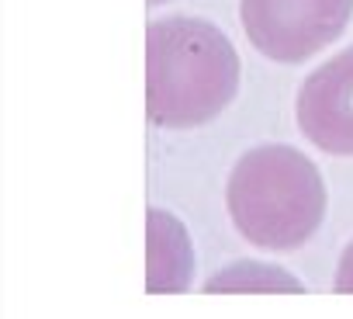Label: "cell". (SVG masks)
I'll list each match as a JSON object with an SVG mask.
<instances>
[{
    "label": "cell",
    "instance_id": "8",
    "mask_svg": "<svg viewBox=\"0 0 353 319\" xmlns=\"http://www.w3.org/2000/svg\"><path fill=\"white\" fill-rule=\"evenodd\" d=\"M149 4H163V0H149Z\"/></svg>",
    "mask_w": 353,
    "mask_h": 319
},
{
    "label": "cell",
    "instance_id": "1",
    "mask_svg": "<svg viewBox=\"0 0 353 319\" xmlns=\"http://www.w3.org/2000/svg\"><path fill=\"white\" fill-rule=\"evenodd\" d=\"M239 90L232 42L201 18H163L145 35V108L163 128H194L229 108Z\"/></svg>",
    "mask_w": 353,
    "mask_h": 319
},
{
    "label": "cell",
    "instance_id": "6",
    "mask_svg": "<svg viewBox=\"0 0 353 319\" xmlns=\"http://www.w3.org/2000/svg\"><path fill=\"white\" fill-rule=\"evenodd\" d=\"M205 291H301V284L281 271V267H270V264H232L225 271H219Z\"/></svg>",
    "mask_w": 353,
    "mask_h": 319
},
{
    "label": "cell",
    "instance_id": "5",
    "mask_svg": "<svg viewBox=\"0 0 353 319\" xmlns=\"http://www.w3.org/2000/svg\"><path fill=\"white\" fill-rule=\"evenodd\" d=\"M194 271V253L184 226L170 212L149 209V291H184Z\"/></svg>",
    "mask_w": 353,
    "mask_h": 319
},
{
    "label": "cell",
    "instance_id": "4",
    "mask_svg": "<svg viewBox=\"0 0 353 319\" xmlns=\"http://www.w3.org/2000/svg\"><path fill=\"white\" fill-rule=\"evenodd\" d=\"M298 128L332 156H353V46L305 77L298 90Z\"/></svg>",
    "mask_w": 353,
    "mask_h": 319
},
{
    "label": "cell",
    "instance_id": "2",
    "mask_svg": "<svg viewBox=\"0 0 353 319\" xmlns=\"http://www.w3.org/2000/svg\"><path fill=\"white\" fill-rule=\"evenodd\" d=\"M225 205L253 246L294 250L325 215V181L301 149L256 146L232 167Z\"/></svg>",
    "mask_w": 353,
    "mask_h": 319
},
{
    "label": "cell",
    "instance_id": "7",
    "mask_svg": "<svg viewBox=\"0 0 353 319\" xmlns=\"http://www.w3.org/2000/svg\"><path fill=\"white\" fill-rule=\"evenodd\" d=\"M332 288L339 291V295H353V243L343 250V257H339V267H336V281H332Z\"/></svg>",
    "mask_w": 353,
    "mask_h": 319
},
{
    "label": "cell",
    "instance_id": "3",
    "mask_svg": "<svg viewBox=\"0 0 353 319\" xmlns=\"http://www.w3.org/2000/svg\"><path fill=\"white\" fill-rule=\"evenodd\" d=\"M239 14L267 59L301 63L343 35L353 0H239Z\"/></svg>",
    "mask_w": 353,
    "mask_h": 319
}]
</instances>
